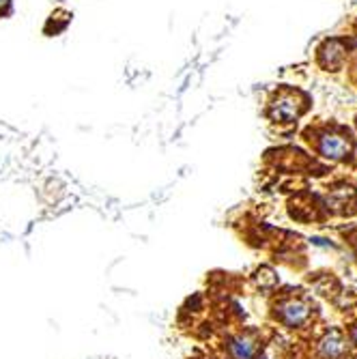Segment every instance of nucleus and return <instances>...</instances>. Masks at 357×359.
<instances>
[{
	"label": "nucleus",
	"mask_w": 357,
	"mask_h": 359,
	"mask_svg": "<svg viewBox=\"0 0 357 359\" xmlns=\"http://www.w3.org/2000/svg\"><path fill=\"white\" fill-rule=\"evenodd\" d=\"M349 342H351L353 346H357V320L351 325V330H349Z\"/></svg>",
	"instance_id": "423d86ee"
},
{
	"label": "nucleus",
	"mask_w": 357,
	"mask_h": 359,
	"mask_svg": "<svg viewBox=\"0 0 357 359\" xmlns=\"http://www.w3.org/2000/svg\"><path fill=\"white\" fill-rule=\"evenodd\" d=\"M312 306L304 297H288L278 306V316L286 327H302L312 318Z\"/></svg>",
	"instance_id": "f257e3e1"
},
{
	"label": "nucleus",
	"mask_w": 357,
	"mask_h": 359,
	"mask_svg": "<svg viewBox=\"0 0 357 359\" xmlns=\"http://www.w3.org/2000/svg\"><path fill=\"white\" fill-rule=\"evenodd\" d=\"M342 359H357V355H353V357H349V355H344Z\"/></svg>",
	"instance_id": "0eeeda50"
},
{
	"label": "nucleus",
	"mask_w": 357,
	"mask_h": 359,
	"mask_svg": "<svg viewBox=\"0 0 357 359\" xmlns=\"http://www.w3.org/2000/svg\"><path fill=\"white\" fill-rule=\"evenodd\" d=\"M302 97L293 90H284L280 93L274 104H271V116L274 121H280V123H290L295 121L302 112Z\"/></svg>",
	"instance_id": "f03ea898"
},
{
	"label": "nucleus",
	"mask_w": 357,
	"mask_h": 359,
	"mask_svg": "<svg viewBox=\"0 0 357 359\" xmlns=\"http://www.w3.org/2000/svg\"><path fill=\"white\" fill-rule=\"evenodd\" d=\"M5 3H7V0H0V7H3V5H5Z\"/></svg>",
	"instance_id": "1a4fd4ad"
},
{
	"label": "nucleus",
	"mask_w": 357,
	"mask_h": 359,
	"mask_svg": "<svg viewBox=\"0 0 357 359\" xmlns=\"http://www.w3.org/2000/svg\"><path fill=\"white\" fill-rule=\"evenodd\" d=\"M318 151L323 157H328L332 161H342L351 153V142L340 134H325L318 142Z\"/></svg>",
	"instance_id": "20e7f679"
},
{
	"label": "nucleus",
	"mask_w": 357,
	"mask_h": 359,
	"mask_svg": "<svg viewBox=\"0 0 357 359\" xmlns=\"http://www.w3.org/2000/svg\"><path fill=\"white\" fill-rule=\"evenodd\" d=\"M235 359H256L258 355V342L252 336H239L231 344Z\"/></svg>",
	"instance_id": "39448f33"
},
{
	"label": "nucleus",
	"mask_w": 357,
	"mask_h": 359,
	"mask_svg": "<svg viewBox=\"0 0 357 359\" xmlns=\"http://www.w3.org/2000/svg\"><path fill=\"white\" fill-rule=\"evenodd\" d=\"M256 359H274V357H269V355H265V357H256Z\"/></svg>",
	"instance_id": "6e6552de"
},
{
	"label": "nucleus",
	"mask_w": 357,
	"mask_h": 359,
	"mask_svg": "<svg viewBox=\"0 0 357 359\" xmlns=\"http://www.w3.org/2000/svg\"><path fill=\"white\" fill-rule=\"evenodd\" d=\"M316 346L323 359H342L349 351V338L340 330H330L323 334Z\"/></svg>",
	"instance_id": "7ed1b4c3"
}]
</instances>
